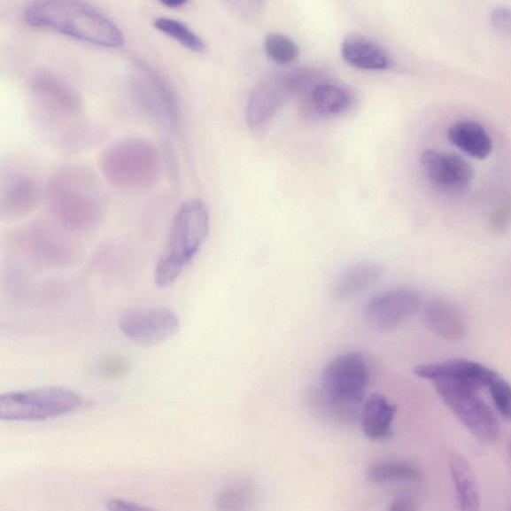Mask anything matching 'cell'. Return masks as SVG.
I'll return each instance as SVG.
<instances>
[{"mask_svg":"<svg viewBox=\"0 0 511 511\" xmlns=\"http://www.w3.org/2000/svg\"><path fill=\"white\" fill-rule=\"evenodd\" d=\"M50 217L74 235L97 229L106 213V197L98 179L81 167H63L55 172L45 188Z\"/></svg>","mask_w":511,"mask_h":511,"instance_id":"obj_1","label":"cell"},{"mask_svg":"<svg viewBox=\"0 0 511 511\" xmlns=\"http://www.w3.org/2000/svg\"><path fill=\"white\" fill-rule=\"evenodd\" d=\"M25 19L31 27L92 45L117 49L124 43L120 27L85 0H35L27 7Z\"/></svg>","mask_w":511,"mask_h":511,"instance_id":"obj_2","label":"cell"},{"mask_svg":"<svg viewBox=\"0 0 511 511\" xmlns=\"http://www.w3.org/2000/svg\"><path fill=\"white\" fill-rule=\"evenodd\" d=\"M209 230L210 215L206 204L200 199L185 201L172 219L167 253L156 265L157 286L168 288L174 284L199 253Z\"/></svg>","mask_w":511,"mask_h":511,"instance_id":"obj_3","label":"cell"},{"mask_svg":"<svg viewBox=\"0 0 511 511\" xmlns=\"http://www.w3.org/2000/svg\"><path fill=\"white\" fill-rule=\"evenodd\" d=\"M99 168L106 182L118 190L143 192L159 182V149L143 138H126L109 145L100 155Z\"/></svg>","mask_w":511,"mask_h":511,"instance_id":"obj_4","label":"cell"},{"mask_svg":"<svg viewBox=\"0 0 511 511\" xmlns=\"http://www.w3.org/2000/svg\"><path fill=\"white\" fill-rule=\"evenodd\" d=\"M84 403L76 391L66 388H43L9 392L0 397V420L39 422L72 413Z\"/></svg>","mask_w":511,"mask_h":511,"instance_id":"obj_5","label":"cell"},{"mask_svg":"<svg viewBox=\"0 0 511 511\" xmlns=\"http://www.w3.org/2000/svg\"><path fill=\"white\" fill-rule=\"evenodd\" d=\"M369 382L367 361L359 352L344 353L326 366L321 391L329 406L351 410L363 402Z\"/></svg>","mask_w":511,"mask_h":511,"instance_id":"obj_6","label":"cell"},{"mask_svg":"<svg viewBox=\"0 0 511 511\" xmlns=\"http://www.w3.org/2000/svg\"><path fill=\"white\" fill-rule=\"evenodd\" d=\"M434 384L437 394L471 434L487 444L498 439L499 423L497 416L478 397L476 389L451 382H437Z\"/></svg>","mask_w":511,"mask_h":511,"instance_id":"obj_7","label":"cell"},{"mask_svg":"<svg viewBox=\"0 0 511 511\" xmlns=\"http://www.w3.org/2000/svg\"><path fill=\"white\" fill-rule=\"evenodd\" d=\"M133 93L141 112L152 122L176 131L180 123V107L170 84L151 68L139 66L133 81Z\"/></svg>","mask_w":511,"mask_h":511,"instance_id":"obj_8","label":"cell"},{"mask_svg":"<svg viewBox=\"0 0 511 511\" xmlns=\"http://www.w3.org/2000/svg\"><path fill=\"white\" fill-rule=\"evenodd\" d=\"M70 236L58 224L35 222L23 228L17 235L23 253L39 264L63 265L75 256L76 247Z\"/></svg>","mask_w":511,"mask_h":511,"instance_id":"obj_9","label":"cell"},{"mask_svg":"<svg viewBox=\"0 0 511 511\" xmlns=\"http://www.w3.org/2000/svg\"><path fill=\"white\" fill-rule=\"evenodd\" d=\"M118 327L132 342L153 345L167 341L177 334L180 321L169 309L130 310L118 319Z\"/></svg>","mask_w":511,"mask_h":511,"instance_id":"obj_10","label":"cell"},{"mask_svg":"<svg viewBox=\"0 0 511 511\" xmlns=\"http://www.w3.org/2000/svg\"><path fill=\"white\" fill-rule=\"evenodd\" d=\"M44 194L35 176L19 169L9 170L0 181V219L6 221L30 214Z\"/></svg>","mask_w":511,"mask_h":511,"instance_id":"obj_11","label":"cell"},{"mask_svg":"<svg viewBox=\"0 0 511 511\" xmlns=\"http://www.w3.org/2000/svg\"><path fill=\"white\" fill-rule=\"evenodd\" d=\"M421 296L410 289H397L377 295L366 306L369 325L379 331L396 329L418 311Z\"/></svg>","mask_w":511,"mask_h":511,"instance_id":"obj_12","label":"cell"},{"mask_svg":"<svg viewBox=\"0 0 511 511\" xmlns=\"http://www.w3.org/2000/svg\"><path fill=\"white\" fill-rule=\"evenodd\" d=\"M421 164L432 185L445 193L465 191L474 178L473 167L458 154L427 151L422 155Z\"/></svg>","mask_w":511,"mask_h":511,"instance_id":"obj_13","label":"cell"},{"mask_svg":"<svg viewBox=\"0 0 511 511\" xmlns=\"http://www.w3.org/2000/svg\"><path fill=\"white\" fill-rule=\"evenodd\" d=\"M414 374L434 383H458L477 390L489 386L497 373L476 361L454 360L416 367Z\"/></svg>","mask_w":511,"mask_h":511,"instance_id":"obj_14","label":"cell"},{"mask_svg":"<svg viewBox=\"0 0 511 511\" xmlns=\"http://www.w3.org/2000/svg\"><path fill=\"white\" fill-rule=\"evenodd\" d=\"M290 98L284 74L269 76L252 91L246 106V121L256 129L268 122Z\"/></svg>","mask_w":511,"mask_h":511,"instance_id":"obj_15","label":"cell"},{"mask_svg":"<svg viewBox=\"0 0 511 511\" xmlns=\"http://www.w3.org/2000/svg\"><path fill=\"white\" fill-rule=\"evenodd\" d=\"M303 112L312 117L339 115L350 108L352 96L345 86L325 80L302 100Z\"/></svg>","mask_w":511,"mask_h":511,"instance_id":"obj_16","label":"cell"},{"mask_svg":"<svg viewBox=\"0 0 511 511\" xmlns=\"http://www.w3.org/2000/svg\"><path fill=\"white\" fill-rule=\"evenodd\" d=\"M342 55L345 62L361 70H386L391 58L383 47L366 36L350 35L342 43Z\"/></svg>","mask_w":511,"mask_h":511,"instance_id":"obj_17","label":"cell"},{"mask_svg":"<svg viewBox=\"0 0 511 511\" xmlns=\"http://www.w3.org/2000/svg\"><path fill=\"white\" fill-rule=\"evenodd\" d=\"M429 328L440 337L449 341L462 339L467 334V321L461 312L453 304L442 300L430 302L424 312Z\"/></svg>","mask_w":511,"mask_h":511,"instance_id":"obj_18","label":"cell"},{"mask_svg":"<svg viewBox=\"0 0 511 511\" xmlns=\"http://www.w3.org/2000/svg\"><path fill=\"white\" fill-rule=\"evenodd\" d=\"M451 143L473 159H485L492 151V140L484 126L474 121L454 123L447 130Z\"/></svg>","mask_w":511,"mask_h":511,"instance_id":"obj_19","label":"cell"},{"mask_svg":"<svg viewBox=\"0 0 511 511\" xmlns=\"http://www.w3.org/2000/svg\"><path fill=\"white\" fill-rule=\"evenodd\" d=\"M397 414V406L386 397L376 394L368 399L361 414V428L368 438L383 440L390 437L391 423Z\"/></svg>","mask_w":511,"mask_h":511,"instance_id":"obj_20","label":"cell"},{"mask_svg":"<svg viewBox=\"0 0 511 511\" xmlns=\"http://www.w3.org/2000/svg\"><path fill=\"white\" fill-rule=\"evenodd\" d=\"M383 267L372 262H361L350 267L337 278L334 295L345 300L371 286L382 277Z\"/></svg>","mask_w":511,"mask_h":511,"instance_id":"obj_21","label":"cell"},{"mask_svg":"<svg viewBox=\"0 0 511 511\" xmlns=\"http://www.w3.org/2000/svg\"><path fill=\"white\" fill-rule=\"evenodd\" d=\"M450 469L461 509L477 510L481 499H479L476 477L468 461L460 454H453L450 460Z\"/></svg>","mask_w":511,"mask_h":511,"instance_id":"obj_22","label":"cell"},{"mask_svg":"<svg viewBox=\"0 0 511 511\" xmlns=\"http://www.w3.org/2000/svg\"><path fill=\"white\" fill-rule=\"evenodd\" d=\"M369 481L376 484L395 482H420L422 478V470L411 463L403 461H389L376 463L368 471Z\"/></svg>","mask_w":511,"mask_h":511,"instance_id":"obj_23","label":"cell"},{"mask_svg":"<svg viewBox=\"0 0 511 511\" xmlns=\"http://www.w3.org/2000/svg\"><path fill=\"white\" fill-rule=\"evenodd\" d=\"M154 27L164 35L174 39L187 50L193 52H203L206 50V45L203 39L189 28L185 23L167 18L157 19Z\"/></svg>","mask_w":511,"mask_h":511,"instance_id":"obj_24","label":"cell"},{"mask_svg":"<svg viewBox=\"0 0 511 511\" xmlns=\"http://www.w3.org/2000/svg\"><path fill=\"white\" fill-rule=\"evenodd\" d=\"M251 495V484L248 482L235 481L227 484L220 490L215 505L220 510H240L248 505Z\"/></svg>","mask_w":511,"mask_h":511,"instance_id":"obj_25","label":"cell"},{"mask_svg":"<svg viewBox=\"0 0 511 511\" xmlns=\"http://www.w3.org/2000/svg\"><path fill=\"white\" fill-rule=\"evenodd\" d=\"M264 49L268 57L279 65L293 62L298 55V47L286 35L272 34L265 38Z\"/></svg>","mask_w":511,"mask_h":511,"instance_id":"obj_26","label":"cell"},{"mask_svg":"<svg viewBox=\"0 0 511 511\" xmlns=\"http://www.w3.org/2000/svg\"><path fill=\"white\" fill-rule=\"evenodd\" d=\"M487 387L500 414L511 421V384L497 373Z\"/></svg>","mask_w":511,"mask_h":511,"instance_id":"obj_27","label":"cell"},{"mask_svg":"<svg viewBox=\"0 0 511 511\" xmlns=\"http://www.w3.org/2000/svg\"><path fill=\"white\" fill-rule=\"evenodd\" d=\"M227 4L236 18L246 22L260 18L265 7V0H227Z\"/></svg>","mask_w":511,"mask_h":511,"instance_id":"obj_28","label":"cell"},{"mask_svg":"<svg viewBox=\"0 0 511 511\" xmlns=\"http://www.w3.org/2000/svg\"><path fill=\"white\" fill-rule=\"evenodd\" d=\"M128 363L126 360L117 357L110 358L97 367V374L105 380H114L128 372Z\"/></svg>","mask_w":511,"mask_h":511,"instance_id":"obj_29","label":"cell"},{"mask_svg":"<svg viewBox=\"0 0 511 511\" xmlns=\"http://www.w3.org/2000/svg\"><path fill=\"white\" fill-rule=\"evenodd\" d=\"M492 23L495 33L502 37H511V10L498 7L492 12Z\"/></svg>","mask_w":511,"mask_h":511,"instance_id":"obj_30","label":"cell"},{"mask_svg":"<svg viewBox=\"0 0 511 511\" xmlns=\"http://www.w3.org/2000/svg\"><path fill=\"white\" fill-rule=\"evenodd\" d=\"M105 507L112 511H143L151 510V508L141 506L140 503L125 500L122 499H109L105 502Z\"/></svg>","mask_w":511,"mask_h":511,"instance_id":"obj_31","label":"cell"},{"mask_svg":"<svg viewBox=\"0 0 511 511\" xmlns=\"http://www.w3.org/2000/svg\"><path fill=\"white\" fill-rule=\"evenodd\" d=\"M511 220V200L507 199L502 203L500 208L495 212L492 223L495 229H505Z\"/></svg>","mask_w":511,"mask_h":511,"instance_id":"obj_32","label":"cell"},{"mask_svg":"<svg viewBox=\"0 0 511 511\" xmlns=\"http://www.w3.org/2000/svg\"><path fill=\"white\" fill-rule=\"evenodd\" d=\"M416 509L415 503L408 498H399L391 502V511H414Z\"/></svg>","mask_w":511,"mask_h":511,"instance_id":"obj_33","label":"cell"},{"mask_svg":"<svg viewBox=\"0 0 511 511\" xmlns=\"http://www.w3.org/2000/svg\"><path fill=\"white\" fill-rule=\"evenodd\" d=\"M159 2L170 9H177V7L186 4L188 0H159Z\"/></svg>","mask_w":511,"mask_h":511,"instance_id":"obj_34","label":"cell"}]
</instances>
